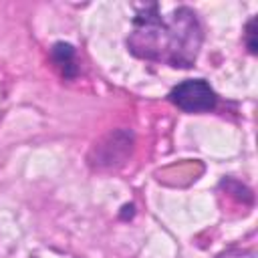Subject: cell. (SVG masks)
Here are the masks:
<instances>
[{
  "mask_svg": "<svg viewBox=\"0 0 258 258\" xmlns=\"http://www.w3.org/2000/svg\"><path fill=\"white\" fill-rule=\"evenodd\" d=\"M202 40V24L194 10L179 6L161 16L159 6L149 4L133 18L127 46L137 58L187 69L196 62Z\"/></svg>",
  "mask_w": 258,
  "mask_h": 258,
  "instance_id": "obj_1",
  "label": "cell"
},
{
  "mask_svg": "<svg viewBox=\"0 0 258 258\" xmlns=\"http://www.w3.org/2000/svg\"><path fill=\"white\" fill-rule=\"evenodd\" d=\"M169 101L185 113H204L216 107L218 97L204 79H187L171 89Z\"/></svg>",
  "mask_w": 258,
  "mask_h": 258,
  "instance_id": "obj_2",
  "label": "cell"
},
{
  "mask_svg": "<svg viewBox=\"0 0 258 258\" xmlns=\"http://www.w3.org/2000/svg\"><path fill=\"white\" fill-rule=\"evenodd\" d=\"M133 135L131 131H115L109 133L103 141H99L91 153V163L97 167H113L123 163L127 153L131 151Z\"/></svg>",
  "mask_w": 258,
  "mask_h": 258,
  "instance_id": "obj_3",
  "label": "cell"
},
{
  "mask_svg": "<svg viewBox=\"0 0 258 258\" xmlns=\"http://www.w3.org/2000/svg\"><path fill=\"white\" fill-rule=\"evenodd\" d=\"M52 60L54 64L62 71V77L73 79L77 75V64H75V48L67 42H56L52 46Z\"/></svg>",
  "mask_w": 258,
  "mask_h": 258,
  "instance_id": "obj_4",
  "label": "cell"
},
{
  "mask_svg": "<svg viewBox=\"0 0 258 258\" xmlns=\"http://www.w3.org/2000/svg\"><path fill=\"white\" fill-rule=\"evenodd\" d=\"M246 46L252 54H256V18H252L246 26Z\"/></svg>",
  "mask_w": 258,
  "mask_h": 258,
  "instance_id": "obj_5",
  "label": "cell"
}]
</instances>
